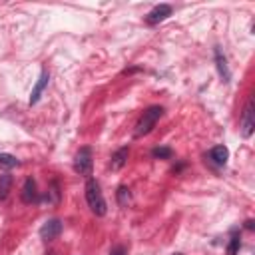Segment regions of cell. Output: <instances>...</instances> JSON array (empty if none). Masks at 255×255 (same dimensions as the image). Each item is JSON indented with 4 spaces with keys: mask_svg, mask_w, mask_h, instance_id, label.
Masks as SVG:
<instances>
[{
    "mask_svg": "<svg viewBox=\"0 0 255 255\" xmlns=\"http://www.w3.org/2000/svg\"><path fill=\"white\" fill-rule=\"evenodd\" d=\"M173 255H181V253H173Z\"/></svg>",
    "mask_w": 255,
    "mask_h": 255,
    "instance_id": "18",
    "label": "cell"
},
{
    "mask_svg": "<svg viewBox=\"0 0 255 255\" xmlns=\"http://www.w3.org/2000/svg\"><path fill=\"white\" fill-rule=\"evenodd\" d=\"M215 64H217V70H219V76L221 80L227 84L231 80V72H229V66H227V60L221 52V48H215Z\"/></svg>",
    "mask_w": 255,
    "mask_h": 255,
    "instance_id": "9",
    "label": "cell"
},
{
    "mask_svg": "<svg viewBox=\"0 0 255 255\" xmlns=\"http://www.w3.org/2000/svg\"><path fill=\"white\" fill-rule=\"evenodd\" d=\"M48 82H50V74H48L46 70H42V74H40V78H38L36 86L32 88V94H30V106L38 104V100L42 98V94H44V90H46Z\"/></svg>",
    "mask_w": 255,
    "mask_h": 255,
    "instance_id": "6",
    "label": "cell"
},
{
    "mask_svg": "<svg viewBox=\"0 0 255 255\" xmlns=\"http://www.w3.org/2000/svg\"><path fill=\"white\" fill-rule=\"evenodd\" d=\"M128 155H129V149H128V147H120V149H118V151L112 155V161H110L112 171L122 169V167L126 165V161H128Z\"/></svg>",
    "mask_w": 255,
    "mask_h": 255,
    "instance_id": "11",
    "label": "cell"
},
{
    "mask_svg": "<svg viewBox=\"0 0 255 255\" xmlns=\"http://www.w3.org/2000/svg\"><path fill=\"white\" fill-rule=\"evenodd\" d=\"M24 203H34L38 201V189H36V181L34 177H26L24 185H22V193H20Z\"/></svg>",
    "mask_w": 255,
    "mask_h": 255,
    "instance_id": "7",
    "label": "cell"
},
{
    "mask_svg": "<svg viewBox=\"0 0 255 255\" xmlns=\"http://www.w3.org/2000/svg\"><path fill=\"white\" fill-rule=\"evenodd\" d=\"M253 129H255V112H253V98H249L243 108V116H241V126H239L241 137H245V139L251 137Z\"/></svg>",
    "mask_w": 255,
    "mask_h": 255,
    "instance_id": "3",
    "label": "cell"
},
{
    "mask_svg": "<svg viewBox=\"0 0 255 255\" xmlns=\"http://www.w3.org/2000/svg\"><path fill=\"white\" fill-rule=\"evenodd\" d=\"M74 169H76V173L86 175V177L92 173V149H90V147H82V149L76 153Z\"/></svg>",
    "mask_w": 255,
    "mask_h": 255,
    "instance_id": "4",
    "label": "cell"
},
{
    "mask_svg": "<svg viewBox=\"0 0 255 255\" xmlns=\"http://www.w3.org/2000/svg\"><path fill=\"white\" fill-rule=\"evenodd\" d=\"M209 159H211L215 165H225L227 159H229V149H227L225 145H215V147H211V151H209Z\"/></svg>",
    "mask_w": 255,
    "mask_h": 255,
    "instance_id": "10",
    "label": "cell"
},
{
    "mask_svg": "<svg viewBox=\"0 0 255 255\" xmlns=\"http://www.w3.org/2000/svg\"><path fill=\"white\" fill-rule=\"evenodd\" d=\"M10 189H12V175L10 173H2L0 175V201H4L8 197Z\"/></svg>",
    "mask_w": 255,
    "mask_h": 255,
    "instance_id": "12",
    "label": "cell"
},
{
    "mask_svg": "<svg viewBox=\"0 0 255 255\" xmlns=\"http://www.w3.org/2000/svg\"><path fill=\"white\" fill-rule=\"evenodd\" d=\"M86 201H88V207L92 209L94 215H98V217L106 215L108 205H106V199H104V195H102L100 183H98L96 179H88V181H86Z\"/></svg>",
    "mask_w": 255,
    "mask_h": 255,
    "instance_id": "1",
    "label": "cell"
},
{
    "mask_svg": "<svg viewBox=\"0 0 255 255\" xmlns=\"http://www.w3.org/2000/svg\"><path fill=\"white\" fill-rule=\"evenodd\" d=\"M151 153H153V157H159V159H169L173 155L171 147H155Z\"/></svg>",
    "mask_w": 255,
    "mask_h": 255,
    "instance_id": "16",
    "label": "cell"
},
{
    "mask_svg": "<svg viewBox=\"0 0 255 255\" xmlns=\"http://www.w3.org/2000/svg\"><path fill=\"white\" fill-rule=\"evenodd\" d=\"M62 233V221L60 219H48L42 227H40V239L42 241H54L58 235Z\"/></svg>",
    "mask_w": 255,
    "mask_h": 255,
    "instance_id": "5",
    "label": "cell"
},
{
    "mask_svg": "<svg viewBox=\"0 0 255 255\" xmlns=\"http://www.w3.org/2000/svg\"><path fill=\"white\" fill-rule=\"evenodd\" d=\"M20 161L14 157V155H10V153H0V167H4V169H12V167H16Z\"/></svg>",
    "mask_w": 255,
    "mask_h": 255,
    "instance_id": "14",
    "label": "cell"
},
{
    "mask_svg": "<svg viewBox=\"0 0 255 255\" xmlns=\"http://www.w3.org/2000/svg\"><path fill=\"white\" fill-rule=\"evenodd\" d=\"M239 247H241V241H239V235H233V237L229 239V245H227V255H237V251H239Z\"/></svg>",
    "mask_w": 255,
    "mask_h": 255,
    "instance_id": "15",
    "label": "cell"
},
{
    "mask_svg": "<svg viewBox=\"0 0 255 255\" xmlns=\"http://www.w3.org/2000/svg\"><path fill=\"white\" fill-rule=\"evenodd\" d=\"M110 255H126V247L118 245V247H114V249L110 251Z\"/></svg>",
    "mask_w": 255,
    "mask_h": 255,
    "instance_id": "17",
    "label": "cell"
},
{
    "mask_svg": "<svg viewBox=\"0 0 255 255\" xmlns=\"http://www.w3.org/2000/svg\"><path fill=\"white\" fill-rule=\"evenodd\" d=\"M116 197H118V203H120V205H124V207L131 201V193H129V189H128L126 185H120V187H118Z\"/></svg>",
    "mask_w": 255,
    "mask_h": 255,
    "instance_id": "13",
    "label": "cell"
},
{
    "mask_svg": "<svg viewBox=\"0 0 255 255\" xmlns=\"http://www.w3.org/2000/svg\"><path fill=\"white\" fill-rule=\"evenodd\" d=\"M161 116H163V108H161V106H151V108H147V110L141 114V118L137 120V124H135L133 137L147 135V133L155 128V124H157V120H159Z\"/></svg>",
    "mask_w": 255,
    "mask_h": 255,
    "instance_id": "2",
    "label": "cell"
},
{
    "mask_svg": "<svg viewBox=\"0 0 255 255\" xmlns=\"http://www.w3.org/2000/svg\"><path fill=\"white\" fill-rule=\"evenodd\" d=\"M167 16H171V6H169V4H159V6H155V8L145 16V20H147V24H157V22L165 20Z\"/></svg>",
    "mask_w": 255,
    "mask_h": 255,
    "instance_id": "8",
    "label": "cell"
}]
</instances>
